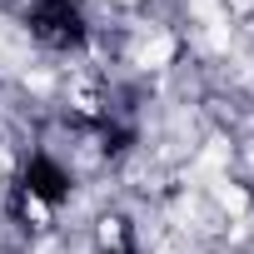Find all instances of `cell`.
Listing matches in <instances>:
<instances>
[{"label": "cell", "mask_w": 254, "mask_h": 254, "mask_svg": "<svg viewBox=\"0 0 254 254\" xmlns=\"http://www.w3.org/2000/svg\"><path fill=\"white\" fill-rule=\"evenodd\" d=\"M70 199V175H65V165L60 160H50V155H30V165L20 170V180H15V214L25 219H45V214H55L60 204Z\"/></svg>", "instance_id": "6da1fadb"}, {"label": "cell", "mask_w": 254, "mask_h": 254, "mask_svg": "<svg viewBox=\"0 0 254 254\" xmlns=\"http://www.w3.org/2000/svg\"><path fill=\"white\" fill-rule=\"evenodd\" d=\"M25 25L30 35L45 45V50H80L90 40V25H85V10L75 5V0H30V10H25Z\"/></svg>", "instance_id": "7a4b0ae2"}, {"label": "cell", "mask_w": 254, "mask_h": 254, "mask_svg": "<svg viewBox=\"0 0 254 254\" xmlns=\"http://www.w3.org/2000/svg\"><path fill=\"white\" fill-rule=\"evenodd\" d=\"M105 254H135V244L125 239V234H120V244H115V249H105Z\"/></svg>", "instance_id": "3957f363"}]
</instances>
